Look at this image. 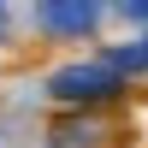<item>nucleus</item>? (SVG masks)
I'll return each mask as SVG.
<instances>
[{
    "mask_svg": "<svg viewBox=\"0 0 148 148\" xmlns=\"http://www.w3.org/2000/svg\"><path fill=\"white\" fill-rule=\"evenodd\" d=\"M113 89H119V71H113V59L59 65L53 77H47V95H59V101H107Z\"/></svg>",
    "mask_w": 148,
    "mask_h": 148,
    "instance_id": "f257e3e1",
    "label": "nucleus"
},
{
    "mask_svg": "<svg viewBox=\"0 0 148 148\" xmlns=\"http://www.w3.org/2000/svg\"><path fill=\"white\" fill-rule=\"evenodd\" d=\"M36 24L47 36H89L101 24V6H89V0H47V6H36Z\"/></svg>",
    "mask_w": 148,
    "mask_h": 148,
    "instance_id": "f03ea898",
    "label": "nucleus"
},
{
    "mask_svg": "<svg viewBox=\"0 0 148 148\" xmlns=\"http://www.w3.org/2000/svg\"><path fill=\"white\" fill-rule=\"evenodd\" d=\"M53 136H59V148H113V130L89 125V119H71V125H59Z\"/></svg>",
    "mask_w": 148,
    "mask_h": 148,
    "instance_id": "7ed1b4c3",
    "label": "nucleus"
},
{
    "mask_svg": "<svg viewBox=\"0 0 148 148\" xmlns=\"http://www.w3.org/2000/svg\"><path fill=\"white\" fill-rule=\"evenodd\" d=\"M142 65H148V36L136 47H119V53H113V71H142Z\"/></svg>",
    "mask_w": 148,
    "mask_h": 148,
    "instance_id": "20e7f679",
    "label": "nucleus"
},
{
    "mask_svg": "<svg viewBox=\"0 0 148 148\" xmlns=\"http://www.w3.org/2000/svg\"><path fill=\"white\" fill-rule=\"evenodd\" d=\"M119 12H125L130 24H148V0H130V6H119Z\"/></svg>",
    "mask_w": 148,
    "mask_h": 148,
    "instance_id": "39448f33",
    "label": "nucleus"
},
{
    "mask_svg": "<svg viewBox=\"0 0 148 148\" xmlns=\"http://www.w3.org/2000/svg\"><path fill=\"white\" fill-rule=\"evenodd\" d=\"M0 36H6V6H0Z\"/></svg>",
    "mask_w": 148,
    "mask_h": 148,
    "instance_id": "423d86ee",
    "label": "nucleus"
}]
</instances>
